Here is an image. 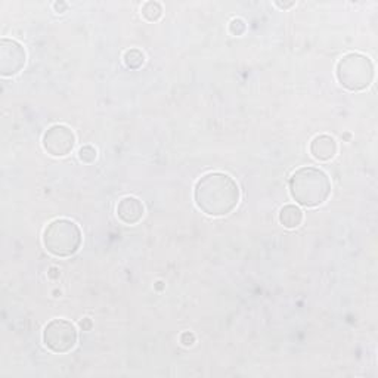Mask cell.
<instances>
[{
    "label": "cell",
    "instance_id": "1",
    "mask_svg": "<svg viewBox=\"0 0 378 378\" xmlns=\"http://www.w3.org/2000/svg\"><path fill=\"white\" fill-rule=\"evenodd\" d=\"M240 186L234 181V177L221 172L204 175L194 189L198 208L213 217L230 214L240 203Z\"/></svg>",
    "mask_w": 378,
    "mask_h": 378
},
{
    "label": "cell",
    "instance_id": "2",
    "mask_svg": "<svg viewBox=\"0 0 378 378\" xmlns=\"http://www.w3.org/2000/svg\"><path fill=\"white\" fill-rule=\"evenodd\" d=\"M290 194L303 207L321 205L331 194L330 177L316 167L298 168L290 179Z\"/></svg>",
    "mask_w": 378,
    "mask_h": 378
},
{
    "label": "cell",
    "instance_id": "3",
    "mask_svg": "<svg viewBox=\"0 0 378 378\" xmlns=\"http://www.w3.org/2000/svg\"><path fill=\"white\" fill-rule=\"evenodd\" d=\"M43 245L55 257H69L82 245V231L69 219H55L43 231Z\"/></svg>",
    "mask_w": 378,
    "mask_h": 378
},
{
    "label": "cell",
    "instance_id": "4",
    "mask_svg": "<svg viewBox=\"0 0 378 378\" xmlns=\"http://www.w3.org/2000/svg\"><path fill=\"white\" fill-rule=\"evenodd\" d=\"M335 76L338 83L347 91H365L374 80V65L368 56L352 52L337 63Z\"/></svg>",
    "mask_w": 378,
    "mask_h": 378
},
{
    "label": "cell",
    "instance_id": "5",
    "mask_svg": "<svg viewBox=\"0 0 378 378\" xmlns=\"http://www.w3.org/2000/svg\"><path fill=\"white\" fill-rule=\"evenodd\" d=\"M76 326L67 320H52L43 330V343L54 353H68L77 344Z\"/></svg>",
    "mask_w": 378,
    "mask_h": 378
},
{
    "label": "cell",
    "instance_id": "6",
    "mask_svg": "<svg viewBox=\"0 0 378 378\" xmlns=\"http://www.w3.org/2000/svg\"><path fill=\"white\" fill-rule=\"evenodd\" d=\"M42 144L49 155L65 157L71 154L76 146V135L69 127L64 124H55L45 132Z\"/></svg>",
    "mask_w": 378,
    "mask_h": 378
},
{
    "label": "cell",
    "instance_id": "7",
    "mask_svg": "<svg viewBox=\"0 0 378 378\" xmlns=\"http://www.w3.org/2000/svg\"><path fill=\"white\" fill-rule=\"evenodd\" d=\"M25 49L21 43L12 38L0 41V74L3 77H12L18 74L25 65Z\"/></svg>",
    "mask_w": 378,
    "mask_h": 378
},
{
    "label": "cell",
    "instance_id": "8",
    "mask_svg": "<svg viewBox=\"0 0 378 378\" xmlns=\"http://www.w3.org/2000/svg\"><path fill=\"white\" fill-rule=\"evenodd\" d=\"M145 213V207L141 200L135 197H124L118 201L117 216L126 225H136L142 221Z\"/></svg>",
    "mask_w": 378,
    "mask_h": 378
},
{
    "label": "cell",
    "instance_id": "9",
    "mask_svg": "<svg viewBox=\"0 0 378 378\" xmlns=\"http://www.w3.org/2000/svg\"><path fill=\"white\" fill-rule=\"evenodd\" d=\"M311 154L318 162H330L337 154V142L330 135H320L311 142Z\"/></svg>",
    "mask_w": 378,
    "mask_h": 378
},
{
    "label": "cell",
    "instance_id": "10",
    "mask_svg": "<svg viewBox=\"0 0 378 378\" xmlns=\"http://www.w3.org/2000/svg\"><path fill=\"white\" fill-rule=\"evenodd\" d=\"M280 222L287 230H296L303 222V212L294 204H287L280 212Z\"/></svg>",
    "mask_w": 378,
    "mask_h": 378
},
{
    "label": "cell",
    "instance_id": "11",
    "mask_svg": "<svg viewBox=\"0 0 378 378\" xmlns=\"http://www.w3.org/2000/svg\"><path fill=\"white\" fill-rule=\"evenodd\" d=\"M142 15L148 21H158L163 15V6L158 2H146L142 5Z\"/></svg>",
    "mask_w": 378,
    "mask_h": 378
},
{
    "label": "cell",
    "instance_id": "12",
    "mask_svg": "<svg viewBox=\"0 0 378 378\" xmlns=\"http://www.w3.org/2000/svg\"><path fill=\"white\" fill-rule=\"evenodd\" d=\"M145 63V55L139 51V49H131L124 54V64L127 68L137 69L141 68Z\"/></svg>",
    "mask_w": 378,
    "mask_h": 378
},
{
    "label": "cell",
    "instance_id": "13",
    "mask_svg": "<svg viewBox=\"0 0 378 378\" xmlns=\"http://www.w3.org/2000/svg\"><path fill=\"white\" fill-rule=\"evenodd\" d=\"M96 157H98L96 149L91 145H86L78 149V158H80L83 163H93L96 160Z\"/></svg>",
    "mask_w": 378,
    "mask_h": 378
},
{
    "label": "cell",
    "instance_id": "14",
    "mask_svg": "<svg viewBox=\"0 0 378 378\" xmlns=\"http://www.w3.org/2000/svg\"><path fill=\"white\" fill-rule=\"evenodd\" d=\"M245 30H247V25L241 18H234L230 23V33L232 36H243L245 33Z\"/></svg>",
    "mask_w": 378,
    "mask_h": 378
},
{
    "label": "cell",
    "instance_id": "15",
    "mask_svg": "<svg viewBox=\"0 0 378 378\" xmlns=\"http://www.w3.org/2000/svg\"><path fill=\"white\" fill-rule=\"evenodd\" d=\"M181 342L185 346H192L194 342H195V335L192 333H184L182 337H181Z\"/></svg>",
    "mask_w": 378,
    "mask_h": 378
},
{
    "label": "cell",
    "instance_id": "16",
    "mask_svg": "<svg viewBox=\"0 0 378 378\" xmlns=\"http://www.w3.org/2000/svg\"><path fill=\"white\" fill-rule=\"evenodd\" d=\"M54 8H55V11H56V12L63 14L64 11H67L68 5H67V3H64V2H56V3H54Z\"/></svg>",
    "mask_w": 378,
    "mask_h": 378
},
{
    "label": "cell",
    "instance_id": "17",
    "mask_svg": "<svg viewBox=\"0 0 378 378\" xmlns=\"http://www.w3.org/2000/svg\"><path fill=\"white\" fill-rule=\"evenodd\" d=\"M276 6H280L281 9H287V8H291L294 5V2H290V3H281V2H276L275 3Z\"/></svg>",
    "mask_w": 378,
    "mask_h": 378
}]
</instances>
